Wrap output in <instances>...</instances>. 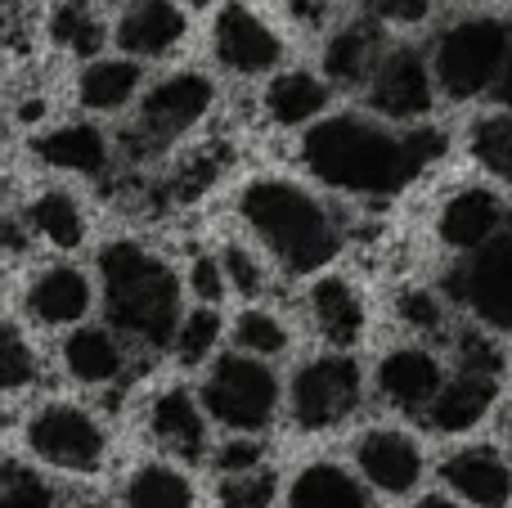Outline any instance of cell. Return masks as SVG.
<instances>
[{
  "mask_svg": "<svg viewBox=\"0 0 512 508\" xmlns=\"http://www.w3.org/2000/svg\"><path fill=\"white\" fill-rule=\"evenodd\" d=\"M450 135L441 126H409L364 113H328L301 135V167L333 194L391 198L405 194L441 153Z\"/></svg>",
  "mask_w": 512,
  "mask_h": 508,
  "instance_id": "cell-1",
  "label": "cell"
},
{
  "mask_svg": "<svg viewBox=\"0 0 512 508\" xmlns=\"http://www.w3.org/2000/svg\"><path fill=\"white\" fill-rule=\"evenodd\" d=\"M99 302L104 315L131 347L171 351L180 333V293L185 279L176 275L162 252H153L140 239H108L95 257Z\"/></svg>",
  "mask_w": 512,
  "mask_h": 508,
  "instance_id": "cell-2",
  "label": "cell"
},
{
  "mask_svg": "<svg viewBox=\"0 0 512 508\" xmlns=\"http://www.w3.org/2000/svg\"><path fill=\"white\" fill-rule=\"evenodd\" d=\"M239 221L283 275H324V266L342 252V230L333 212L297 180H252L239 194Z\"/></svg>",
  "mask_w": 512,
  "mask_h": 508,
  "instance_id": "cell-3",
  "label": "cell"
},
{
  "mask_svg": "<svg viewBox=\"0 0 512 508\" xmlns=\"http://www.w3.org/2000/svg\"><path fill=\"white\" fill-rule=\"evenodd\" d=\"M198 396H203L212 423L230 437L234 432L239 437H265L279 419L283 401H288V387L274 374L270 360H256L248 351H225L203 369Z\"/></svg>",
  "mask_w": 512,
  "mask_h": 508,
  "instance_id": "cell-4",
  "label": "cell"
},
{
  "mask_svg": "<svg viewBox=\"0 0 512 508\" xmlns=\"http://www.w3.org/2000/svg\"><path fill=\"white\" fill-rule=\"evenodd\" d=\"M108 428L81 401H41L23 419V450L32 464L63 477H95L108 464Z\"/></svg>",
  "mask_w": 512,
  "mask_h": 508,
  "instance_id": "cell-5",
  "label": "cell"
},
{
  "mask_svg": "<svg viewBox=\"0 0 512 508\" xmlns=\"http://www.w3.org/2000/svg\"><path fill=\"white\" fill-rule=\"evenodd\" d=\"M512 50V23L495 14H472L450 23L441 36H436L432 50V72L436 86H441L445 99L463 104V99L490 95L508 63Z\"/></svg>",
  "mask_w": 512,
  "mask_h": 508,
  "instance_id": "cell-6",
  "label": "cell"
},
{
  "mask_svg": "<svg viewBox=\"0 0 512 508\" xmlns=\"http://www.w3.org/2000/svg\"><path fill=\"white\" fill-rule=\"evenodd\" d=\"M212 104H216V81L207 72H189V68L167 72L135 104V117L122 135L126 153L131 158H158V153H167L180 135H189L212 113Z\"/></svg>",
  "mask_w": 512,
  "mask_h": 508,
  "instance_id": "cell-7",
  "label": "cell"
},
{
  "mask_svg": "<svg viewBox=\"0 0 512 508\" xmlns=\"http://www.w3.org/2000/svg\"><path fill=\"white\" fill-rule=\"evenodd\" d=\"M364 405V369L351 351H319L288 378V419L297 432H333Z\"/></svg>",
  "mask_w": 512,
  "mask_h": 508,
  "instance_id": "cell-8",
  "label": "cell"
},
{
  "mask_svg": "<svg viewBox=\"0 0 512 508\" xmlns=\"http://www.w3.org/2000/svg\"><path fill=\"white\" fill-rule=\"evenodd\" d=\"M445 293L472 315V324L512 338V225L486 248L459 257V266L445 275Z\"/></svg>",
  "mask_w": 512,
  "mask_h": 508,
  "instance_id": "cell-9",
  "label": "cell"
},
{
  "mask_svg": "<svg viewBox=\"0 0 512 508\" xmlns=\"http://www.w3.org/2000/svg\"><path fill=\"white\" fill-rule=\"evenodd\" d=\"M351 468L378 500H414L427 477L423 441L400 423H373L351 441Z\"/></svg>",
  "mask_w": 512,
  "mask_h": 508,
  "instance_id": "cell-10",
  "label": "cell"
},
{
  "mask_svg": "<svg viewBox=\"0 0 512 508\" xmlns=\"http://www.w3.org/2000/svg\"><path fill=\"white\" fill-rule=\"evenodd\" d=\"M364 95H369L373 117L396 122V126H418L432 117L441 86H436L432 59L423 50H414V45H387V54H382L378 72L369 77Z\"/></svg>",
  "mask_w": 512,
  "mask_h": 508,
  "instance_id": "cell-11",
  "label": "cell"
},
{
  "mask_svg": "<svg viewBox=\"0 0 512 508\" xmlns=\"http://www.w3.org/2000/svg\"><path fill=\"white\" fill-rule=\"evenodd\" d=\"M445 378V360L436 356L432 347L423 342H400V347H387L373 365V392L387 410L396 414H409V419H423L432 410V401L441 396Z\"/></svg>",
  "mask_w": 512,
  "mask_h": 508,
  "instance_id": "cell-12",
  "label": "cell"
},
{
  "mask_svg": "<svg viewBox=\"0 0 512 508\" xmlns=\"http://www.w3.org/2000/svg\"><path fill=\"white\" fill-rule=\"evenodd\" d=\"M212 54L234 77H274V72H283L279 63L288 54V45L252 5L230 0V5H221V14L212 23Z\"/></svg>",
  "mask_w": 512,
  "mask_h": 508,
  "instance_id": "cell-13",
  "label": "cell"
},
{
  "mask_svg": "<svg viewBox=\"0 0 512 508\" xmlns=\"http://www.w3.org/2000/svg\"><path fill=\"white\" fill-rule=\"evenodd\" d=\"M445 495H454L468 508H512V459L490 441L454 446L436 464Z\"/></svg>",
  "mask_w": 512,
  "mask_h": 508,
  "instance_id": "cell-14",
  "label": "cell"
},
{
  "mask_svg": "<svg viewBox=\"0 0 512 508\" xmlns=\"http://www.w3.org/2000/svg\"><path fill=\"white\" fill-rule=\"evenodd\" d=\"M149 437L162 446V455L176 464H203L212 459V414L194 387H162L149 401Z\"/></svg>",
  "mask_w": 512,
  "mask_h": 508,
  "instance_id": "cell-15",
  "label": "cell"
},
{
  "mask_svg": "<svg viewBox=\"0 0 512 508\" xmlns=\"http://www.w3.org/2000/svg\"><path fill=\"white\" fill-rule=\"evenodd\" d=\"M95 279L72 261H50L41 266L23 288V315L41 329H81L95 311Z\"/></svg>",
  "mask_w": 512,
  "mask_h": 508,
  "instance_id": "cell-16",
  "label": "cell"
},
{
  "mask_svg": "<svg viewBox=\"0 0 512 508\" xmlns=\"http://www.w3.org/2000/svg\"><path fill=\"white\" fill-rule=\"evenodd\" d=\"M512 225V207L504 203V194L490 185H463L454 189L441 203V216H436V234L450 252L468 257V252L486 248L490 239H499Z\"/></svg>",
  "mask_w": 512,
  "mask_h": 508,
  "instance_id": "cell-17",
  "label": "cell"
},
{
  "mask_svg": "<svg viewBox=\"0 0 512 508\" xmlns=\"http://www.w3.org/2000/svg\"><path fill=\"white\" fill-rule=\"evenodd\" d=\"M306 315H310V329L319 333V342H324L328 351L360 347L364 329H369V306H364V293L346 275H328V270L310 279Z\"/></svg>",
  "mask_w": 512,
  "mask_h": 508,
  "instance_id": "cell-18",
  "label": "cell"
},
{
  "mask_svg": "<svg viewBox=\"0 0 512 508\" xmlns=\"http://www.w3.org/2000/svg\"><path fill=\"white\" fill-rule=\"evenodd\" d=\"M59 365L77 387H117L131 369V351L126 338L113 324H81L68 329L59 342Z\"/></svg>",
  "mask_w": 512,
  "mask_h": 508,
  "instance_id": "cell-19",
  "label": "cell"
},
{
  "mask_svg": "<svg viewBox=\"0 0 512 508\" xmlns=\"http://www.w3.org/2000/svg\"><path fill=\"white\" fill-rule=\"evenodd\" d=\"M499 383L495 374H477V369H450L441 396L432 401V410L423 414V423L436 437H468L490 419V410L499 405Z\"/></svg>",
  "mask_w": 512,
  "mask_h": 508,
  "instance_id": "cell-20",
  "label": "cell"
},
{
  "mask_svg": "<svg viewBox=\"0 0 512 508\" xmlns=\"http://www.w3.org/2000/svg\"><path fill=\"white\" fill-rule=\"evenodd\" d=\"M27 149L50 171H68V176H86V180H99L108 171V162H113V140L95 122H59L50 131H36L27 140Z\"/></svg>",
  "mask_w": 512,
  "mask_h": 508,
  "instance_id": "cell-21",
  "label": "cell"
},
{
  "mask_svg": "<svg viewBox=\"0 0 512 508\" xmlns=\"http://www.w3.org/2000/svg\"><path fill=\"white\" fill-rule=\"evenodd\" d=\"M189 32V18L176 0H131L113 23V41L131 59H162Z\"/></svg>",
  "mask_w": 512,
  "mask_h": 508,
  "instance_id": "cell-22",
  "label": "cell"
},
{
  "mask_svg": "<svg viewBox=\"0 0 512 508\" xmlns=\"http://www.w3.org/2000/svg\"><path fill=\"white\" fill-rule=\"evenodd\" d=\"M288 508H378V495L369 491L360 473L351 464H337V459H310L292 473Z\"/></svg>",
  "mask_w": 512,
  "mask_h": 508,
  "instance_id": "cell-23",
  "label": "cell"
},
{
  "mask_svg": "<svg viewBox=\"0 0 512 508\" xmlns=\"http://www.w3.org/2000/svg\"><path fill=\"white\" fill-rule=\"evenodd\" d=\"M333 81L324 72H306V68H283L270 77L261 104L265 117L274 126H315L328 117V104H333Z\"/></svg>",
  "mask_w": 512,
  "mask_h": 508,
  "instance_id": "cell-24",
  "label": "cell"
},
{
  "mask_svg": "<svg viewBox=\"0 0 512 508\" xmlns=\"http://www.w3.org/2000/svg\"><path fill=\"white\" fill-rule=\"evenodd\" d=\"M144 90V63L131 54H99L81 68L77 77V104L86 113H126L131 104H140Z\"/></svg>",
  "mask_w": 512,
  "mask_h": 508,
  "instance_id": "cell-25",
  "label": "cell"
},
{
  "mask_svg": "<svg viewBox=\"0 0 512 508\" xmlns=\"http://www.w3.org/2000/svg\"><path fill=\"white\" fill-rule=\"evenodd\" d=\"M382 54H387V45H382V32L373 18H355V23L337 27L333 36H328L324 45V77L333 81L337 90H360L369 86V77L378 72Z\"/></svg>",
  "mask_w": 512,
  "mask_h": 508,
  "instance_id": "cell-26",
  "label": "cell"
},
{
  "mask_svg": "<svg viewBox=\"0 0 512 508\" xmlns=\"http://www.w3.org/2000/svg\"><path fill=\"white\" fill-rule=\"evenodd\" d=\"M23 225L32 239H41L54 252H77L90 234L86 207L68 189H41V194H32L23 207Z\"/></svg>",
  "mask_w": 512,
  "mask_h": 508,
  "instance_id": "cell-27",
  "label": "cell"
},
{
  "mask_svg": "<svg viewBox=\"0 0 512 508\" xmlns=\"http://www.w3.org/2000/svg\"><path fill=\"white\" fill-rule=\"evenodd\" d=\"M122 508H198V486L176 459H140L122 482Z\"/></svg>",
  "mask_w": 512,
  "mask_h": 508,
  "instance_id": "cell-28",
  "label": "cell"
},
{
  "mask_svg": "<svg viewBox=\"0 0 512 508\" xmlns=\"http://www.w3.org/2000/svg\"><path fill=\"white\" fill-rule=\"evenodd\" d=\"M45 32H50V45L72 59H99L104 54V41H108V27L99 18V9L90 0H59L45 18Z\"/></svg>",
  "mask_w": 512,
  "mask_h": 508,
  "instance_id": "cell-29",
  "label": "cell"
},
{
  "mask_svg": "<svg viewBox=\"0 0 512 508\" xmlns=\"http://www.w3.org/2000/svg\"><path fill=\"white\" fill-rule=\"evenodd\" d=\"M221 342H225L221 306H194V311H185V320H180L171 356H176V365H185V369H207L216 360V351H221Z\"/></svg>",
  "mask_w": 512,
  "mask_h": 508,
  "instance_id": "cell-30",
  "label": "cell"
},
{
  "mask_svg": "<svg viewBox=\"0 0 512 508\" xmlns=\"http://www.w3.org/2000/svg\"><path fill=\"white\" fill-rule=\"evenodd\" d=\"M230 338H234V351H248V356L270 360V365L292 347V329L274 311H265V306H256V302L234 315Z\"/></svg>",
  "mask_w": 512,
  "mask_h": 508,
  "instance_id": "cell-31",
  "label": "cell"
},
{
  "mask_svg": "<svg viewBox=\"0 0 512 508\" xmlns=\"http://www.w3.org/2000/svg\"><path fill=\"white\" fill-rule=\"evenodd\" d=\"M0 508H59V491L41 473V464L5 459V468H0Z\"/></svg>",
  "mask_w": 512,
  "mask_h": 508,
  "instance_id": "cell-32",
  "label": "cell"
},
{
  "mask_svg": "<svg viewBox=\"0 0 512 508\" xmlns=\"http://www.w3.org/2000/svg\"><path fill=\"white\" fill-rule=\"evenodd\" d=\"M472 158L512 189V108H499L472 126Z\"/></svg>",
  "mask_w": 512,
  "mask_h": 508,
  "instance_id": "cell-33",
  "label": "cell"
},
{
  "mask_svg": "<svg viewBox=\"0 0 512 508\" xmlns=\"http://www.w3.org/2000/svg\"><path fill=\"white\" fill-rule=\"evenodd\" d=\"M0 383L9 396H23L27 387L41 383V356H36L32 338L23 333V324L9 320L5 338H0Z\"/></svg>",
  "mask_w": 512,
  "mask_h": 508,
  "instance_id": "cell-34",
  "label": "cell"
},
{
  "mask_svg": "<svg viewBox=\"0 0 512 508\" xmlns=\"http://www.w3.org/2000/svg\"><path fill=\"white\" fill-rule=\"evenodd\" d=\"M279 500H283V482L270 464L239 477H221V486H216V504L221 508H274Z\"/></svg>",
  "mask_w": 512,
  "mask_h": 508,
  "instance_id": "cell-35",
  "label": "cell"
},
{
  "mask_svg": "<svg viewBox=\"0 0 512 508\" xmlns=\"http://www.w3.org/2000/svg\"><path fill=\"white\" fill-rule=\"evenodd\" d=\"M221 261H225V275H230V293H239L243 302H256V297L270 288V270H265V257L256 248H248L243 239H230L221 248Z\"/></svg>",
  "mask_w": 512,
  "mask_h": 508,
  "instance_id": "cell-36",
  "label": "cell"
},
{
  "mask_svg": "<svg viewBox=\"0 0 512 508\" xmlns=\"http://www.w3.org/2000/svg\"><path fill=\"white\" fill-rule=\"evenodd\" d=\"M454 369H477V374L504 378L508 356H504V347H499V333L481 329V324L459 329V338H454Z\"/></svg>",
  "mask_w": 512,
  "mask_h": 508,
  "instance_id": "cell-37",
  "label": "cell"
},
{
  "mask_svg": "<svg viewBox=\"0 0 512 508\" xmlns=\"http://www.w3.org/2000/svg\"><path fill=\"white\" fill-rule=\"evenodd\" d=\"M185 288L194 293L198 306H221L230 297V275H225L221 252H198L185 270Z\"/></svg>",
  "mask_w": 512,
  "mask_h": 508,
  "instance_id": "cell-38",
  "label": "cell"
},
{
  "mask_svg": "<svg viewBox=\"0 0 512 508\" xmlns=\"http://www.w3.org/2000/svg\"><path fill=\"white\" fill-rule=\"evenodd\" d=\"M396 315H400V324L414 333H441L445 329V302H441V293H432V288H405V293L396 297Z\"/></svg>",
  "mask_w": 512,
  "mask_h": 508,
  "instance_id": "cell-39",
  "label": "cell"
},
{
  "mask_svg": "<svg viewBox=\"0 0 512 508\" xmlns=\"http://www.w3.org/2000/svg\"><path fill=\"white\" fill-rule=\"evenodd\" d=\"M265 459H270V450H265L261 437H225L221 446L212 450V459L207 464L216 468L221 477H239V473H252V468H265Z\"/></svg>",
  "mask_w": 512,
  "mask_h": 508,
  "instance_id": "cell-40",
  "label": "cell"
},
{
  "mask_svg": "<svg viewBox=\"0 0 512 508\" xmlns=\"http://www.w3.org/2000/svg\"><path fill=\"white\" fill-rule=\"evenodd\" d=\"M378 23H396V27H418L432 14V0H373Z\"/></svg>",
  "mask_w": 512,
  "mask_h": 508,
  "instance_id": "cell-41",
  "label": "cell"
},
{
  "mask_svg": "<svg viewBox=\"0 0 512 508\" xmlns=\"http://www.w3.org/2000/svg\"><path fill=\"white\" fill-rule=\"evenodd\" d=\"M490 99H495L499 108H512V50H508V63H504V72H499L495 90H490Z\"/></svg>",
  "mask_w": 512,
  "mask_h": 508,
  "instance_id": "cell-42",
  "label": "cell"
},
{
  "mask_svg": "<svg viewBox=\"0 0 512 508\" xmlns=\"http://www.w3.org/2000/svg\"><path fill=\"white\" fill-rule=\"evenodd\" d=\"M409 508H468V504H459L454 495H445V491H432V495H414Z\"/></svg>",
  "mask_w": 512,
  "mask_h": 508,
  "instance_id": "cell-43",
  "label": "cell"
},
{
  "mask_svg": "<svg viewBox=\"0 0 512 508\" xmlns=\"http://www.w3.org/2000/svg\"><path fill=\"white\" fill-rule=\"evenodd\" d=\"M68 508H113L108 500H77V504H68Z\"/></svg>",
  "mask_w": 512,
  "mask_h": 508,
  "instance_id": "cell-44",
  "label": "cell"
},
{
  "mask_svg": "<svg viewBox=\"0 0 512 508\" xmlns=\"http://www.w3.org/2000/svg\"><path fill=\"white\" fill-rule=\"evenodd\" d=\"M504 437H508V450H512V405H508V414H504Z\"/></svg>",
  "mask_w": 512,
  "mask_h": 508,
  "instance_id": "cell-45",
  "label": "cell"
},
{
  "mask_svg": "<svg viewBox=\"0 0 512 508\" xmlns=\"http://www.w3.org/2000/svg\"><path fill=\"white\" fill-rule=\"evenodd\" d=\"M185 5H189V9H212L216 0H185Z\"/></svg>",
  "mask_w": 512,
  "mask_h": 508,
  "instance_id": "cell-46",
  "label": "cell"
},
{
  "mask_svg": "<svg viewBox=\"0 0 512 508\" xmlns=\"http://www.w3.org/2000/svg\"><path fill=\"white\" fill-rule=\"evenodd\" d=\"M113 5H122V0H113ZM126 5H131V0H126Z\"/></svg>",
  "mask_w": 512,
  "mask_h": 508,
  "instance_id": "cell-47",
  "label": "cell"
}]
</instances>
